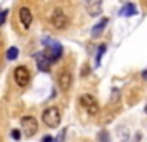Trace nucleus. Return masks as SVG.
I'll use <instances>...</instances> for the list:
<instances>
[{
	"label": "nucleus",
	"instance_id": "1",
	"mask_svg": "<svg viewBox=\"0 0 147 142\" xmlns=\"http://www.w3.org/2000/svg\"><path fill=\"white\" fill-rule=\"evenodd\" d=\"M42 43L47 47V50H45V54L50 57V61L54 62V61H59L61 59V55H62V45L59 43V42H55V40H52L50 37H45L43 40H42Z\"/></svg>",
	"mask_w": 147,
	"mask_h": 142
},
{
	"label": "nucleus",
	"instance_id": "2",
	"mask_svg": "<svg viewBox=\"0 0 147 142\" xmlns=\"http://www.w3.org/2000/svg\"><path fill=\"white\" fill-rule=\"evenodd\" d=\"M42 121L49 126V128H55V126H59V123H61V111L57 109V108H47L45 111H43V114H42Z\"/></svg>",
	"mask_w": 147,
	"mask_h": 142
},
{
	"label": "nucleus",
	"instance_id": "3",
	"mask_svg": "<svg viewBox=\"0 0 147 142\" xmlns=\"http://www.w3.org/2000/svg\"><path fill=\"white\" fill-rule=\"evenodd\" d=\"M21 128L24 137H33L38 132V121L35 116H23L21 118Z\"/></svg>",
	"mask_w": 147,
	"mask_h": 142
},
{
	"label": "nucleus",
	"instance_id": "4",
	"mask_svg": "<svg viewBox=\"0 0 147 142\" xmlns=\"http://www.w3.org/2000/svg\"><path fill=\"white\" fill-rule=\"evenodd\" d=\"M67 23H69V19H67L66 12H64L62 9H54V11H52V14H50V24H52L54 28L64 30V28L67 26Z\"/></svg>",
	"mask_w": 147,
	"mask_h": 142
},
{
	"label": "nucleus",
	"instance_id": "5",
	"mask_svg": "<svg viewBox=\"0 0 147 142\" xmlns=\"http://www.w3.org/2000/svg\"><path fill=\"white\" fill-rule=\"evenodd\" d=\"M80 104L87 109V113L88 114H97L99 113V102H97V99L92 95V94H83V95H80Z\"/></svg>",
	"mask_w": 147,
	"mask_h": 142
},
{
	"label": "nucleus",
	"instance_id": "6",
	"mask_svg": "<svg viewBox=\"0 0 147 142\" xmlns=\"http://www.w3.org/2000/svg\"><path fill=\"white\" fill-rule=\"evenodd\" d=\"M31 80V75H30V69L26 66H18L14 69V82L19 85V87H26Z\"/></svg>",
	"mask_w": 147,
	"mask_h": 142
},
{
	"label": "nucleus",
	"instance_id": "7",
	"mask_svg": "<svg viewBox=\"0 0 147 142\" xmlns=\"http://www.w3.org/2000/svg\"><path fill=\"white\" fill-rule=\"evenodd\" d=\"M57 83H59V89L62 92H67L71 89V83H73V75L69 73V71H61L59 78H57Z\"/></svg>",
	"mask_w": 147,
	"mask_h": 142
},
{
	"label": "nucleus",
	"instance_id": "8",
	"mask_svg": "<svg viewBox=\"0 0 147 142\" xmlns=\"http://www.w3.org/2000/svg\"><path fill=\"white\" fill-rule=\"evenodd\" d=\"M35 61H36V66H38V69L40 71H47L50 69V64H52V61H50V57L45 54V52H36L35 54Z\"/></svg>",
	"mask_w": 147,
	"mask_h": 142
},
{
	"label": "nucleus",
	"instance_id": "9",
	"mask_svg": "<svg viewBox=\"0 0 147 142\" xmlns=\"http://www.w3.org/2000/svg\"><path fill=\"white\" fill-rule=\"evenodd\" d=\"M19 21H21L23 28L28 30V28L31 26V23H33V12H31L28 7H21V9H19Z\"/></svg>",
	"mask_w": 147,
	"mask_h": 142
},
{
	"label": "nucleus",
	"instance_id": "10",
	"mask_svg": "<svg viewBox=\"0 0 147 142\" xmlns=\"http://www.w3.org/2000/svg\"><path fill=\"white\" fill-rule=\"evenodd\" d=\"M85 9L90 16H99L102 12V0H87Z\"/></svg>",
	"mask_w": 147,
	"mask_h": 142
},
{
	"label": "nucleus",
	"instance_id": "11",
	"mask_svg": "<svg viewBox=\"0 0 147 142\" xmlns=\"http://www.w3.org/2000/svg\"><path fill=\"white\" fill-rule=\"evenodd\" d=\"M107 23H109V19H107V18H102V19H100L94 28H92V37H99V35L104 31V28L107 26Z\"/></svg>",
	"mask_w": 147,
	"mask_h": 142
},
{
	"label": "nucleus",
	"instance_id": "12",
	"mask_svg": "<svg viewBox=\"0 0 147 142\" xmlns=\"http://www.w3.org/2000/svg\"><path fill=\"white\" fill-rule=\"evenodd\" d=\"M137 14V7L133 4H125L119 11V16H125V18H130V16H135Z\"/></svg>",
	"mask_w": 147,
	"mask_h": 142
},
{
	"label": "nucleus",
	"instance_id": "13",
	"mask_svg": "<svg viewBox=\"0 0 147 142\" xmlns=\"http://www.w3.org/2000/svg\"><path fill=\"white\" fill-rule=\"evenodd\" d=\"M18 54H19L18 49H16V47H11V49H7V54H5V55H7L9 61H14V59L18 57Z\"/></svg>",
	"mask_w": 147,
	"mask_h": 142
},
{
	"label": "nucleus",
	"instance_id": "14",
	"mask_svg": "<svg viewBox=\"0 0 147 142\" xmlns=\"http://www.w3.org/2000/svg\"><path fill=\"white\" fill-rule=\"evenodd\" d=\"M104 52H106V45L102 43V45L99 47V52H97V55H95V64H97V66L100 64V59H102V55H104Z\"/></svg>",
	"mask_w": 147,
	"mask_h": 142
},
{
	"label": "nucleus",
	"instance_id": "15",
	"mask_svg": "<svg viewBox=\"0 0 147 142\" xmlns=\"http://www.w3.org/2000/svg\"><path fill=\"white\" fill-rule=\"evenodd\" d=\"M99 142H111V137H109V133L106 130H102L99 133Z\"/></svg>",
	"mask_w": 147,
	"mask_h": 142
},
{
	"label": "nucleus",
	"instance_id": "16",
	"mask_svg": "<svg viewBox=\"0 0 147 142\" xmlns=\"http://www.w3.org/2000/svg\"><path fill=\"white\" fill-rule=\"evenodd\" d=\"M11 135H12V139H14V140H19V139H21V132H19V130H16V128L11 132Z\"/></svg>",
	"mask_w": 147,
	"mask_h": 142
},
{
	"label": "nucleus",
	"instance_id": "17",
	"mask_svg": "<svg viewBox=\"0 0 147 142\" xmlns=\"http://www.w3.org/2000/svg\"><path fill=\"white\" fill-rule=\"evenodd\" d=\"M5 18H7V11H0V26L4 24V21H5Z\"/></svg>",
	"mask_w": 147,
	"mask_h": 142
},
{
	"label": "nucleus",
	"instance_id": "18",
	"mask_svg": "<svg viewBox=\"0 0 147 142\" xmlns=\"http://www.w3.org/2000/svg\"><path fill=\"white\" fill-rule=\"evenodd\" d=\"M42 142H54V139H52V137H50V135H45V137H43V140H42Z\"/></svg>",
	"mask_w": 147,
	"mask_h": 142
},
{
	"label": "nucleus",
	"instance_id": "19",
	"mask_svg": "<svg viewBox=\"0 0 147 142\" xmlns=\"http://www.w3.org/2000/svg\"><path fill=\"white\" fill-rule=\"evenodd\" d=\"M135 142H140V133H137V135H135Z\"/></svg>",
	"mask_w": 147,
	"mask_h": 142
},
{
	"label": "nucleus",
	"instance_id": "20",
	"mask_svg": "<svg viewBox=\"0 0 147 142\" xmlns=\"http://www.w3.org/2000/svg\"><path fill=\"white\" fill-rule=\"evenodd\" d=\"M142 76H144V78L147 80V71H144V75H142Z\"/></svg>",
	"mask_w": 147,
	"mask_h": 142
},
{
	"label": "nucleus",
	"instance_id": "21",
	"mask_svg": "<svg viewBox=\"0 0 147 142\" xmlns=\"http://www.w3.org/2000/svg\"><path fill=\"white\" fill-rule=\"evenodd\" d=\"M145 113H147V106H145Z\"/></svg>",
	"mask_w": 147,
	"mask_h": 142
}]
</instances>
